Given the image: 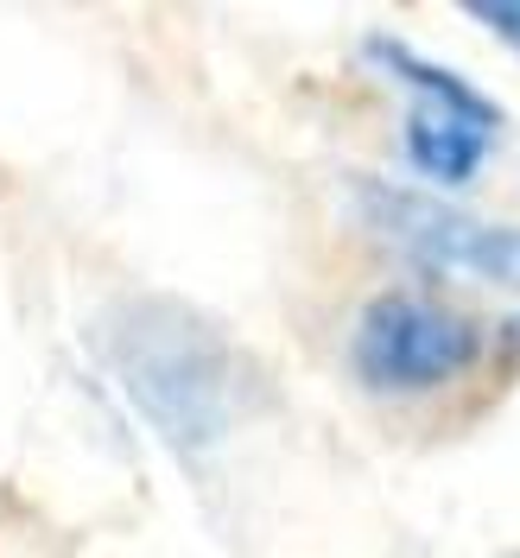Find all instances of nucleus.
<instances>
[{"label":"nucleus","mask_w":520,"mask_h":558,"mask_svg":"<svg viewBox=\"0 0 520 558\" xmlns=\"http://www.w3.org/2000/svg\"><path fill=\"white\" fill-rule=\"evenodd\" d=\"M121 375L146 418L178 445H209L235 413V355L222 337L178 312L140 317L121 337Z\"/></svg>","instance_id":"obj_1"},{"label":"nucleus","mask_w":520,"mask_h":558,"mask_svg":"<svg viewBox=\"0 0 520 558\" xmlns=\"http://www.w3.org/2000/svg\"><path fill=\"white\" fill-rule=\"evenodd\" d=\"M483 355V330L463 312L419 299V292H382L368 299L349 330V368L375 393H432L457 381Z\"/></svg>","instance_id":"obj_3"},{"label":"nucleus","mask_w":520,"mask_h":558,"mask_svg":"<svg viewBox=\"0 0 520 558\" xmlns=\"http://www.w3.org/2000/svg\"><path fill=\"white\" fill-rule=\"evenodd\" d=\"M470 20H483L501 45L520 51V0H470Z\"/></svg>","instance_id":"obj_5"},{"label":"nucleus","mask_w":520,"mask_h":558,"mask_svg":"<svg viewBox=\"0 0 520 558\" xmlns=\"http://www.w3.org/2000/svg\"><path fill=\"white\" fill-rule=\"evenodd\" d=\"M368 64L387 70V83H400L413 108H407V159L413 172L432 184H470L488 166L495 140H501V108L483 96L463 70L419 58L400 38H368Z\"/></svg>","instance_id":"obj_2"},{"label":"nucleus","mask_w":520,"mask_h":558,"mask_svg":"<svg viewBox=\"0 0 520 558\" xmlns=\"http://www.w3.org/2000/svg\"><path fill=\"white\" fill-rule=\"evenodd\" d=\"M355 197H362L368 229L382 242H394L407 260L432 267V274L520 292V222H488V216L451 209L438 197H425V191L382 184V178H362Z\"/></svg>","instance_id":"obj_4"},{"label":"nucleus","mask_w":520,"mask_h":558,"mask_svg":"<svg viewBox=\"0 0 520 558\" xmlns=\"http://www.w3.org/2000/svg\"><path fill=\"white\" fill-rule=\"evenodd\" d=\"M508 343H515V349H520V317H515V324H508Z\"/></svg>","instance_id":"obj_6"}]
</instances>
